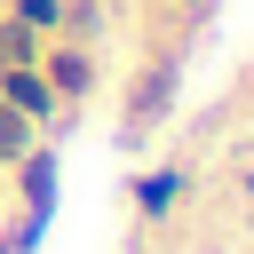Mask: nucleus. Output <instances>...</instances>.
Returning <instances> with one entry per match:
<instances>
[{
	"mask_svg": "<svg viewBox=\"0 0 254 254\" xmlns=\"http://www.w3.org/2000/svg\"><path fill=\"white\" fill-rule=\"evenodd\" d=\"M48 79H56V95H79V87H87V56H79V48H56V56H48Z\"/></svg>",
	"mask_w": 254,
	"mask_h": 254,
	"instance_id": "f257e3e1",
	"label": "nucleus"
},
{
	"mask_svg": "<svg viewBox=\"0 0 254 254\" xmlns=\"http://www.w3.org/2000/svg\"><path fill=\"white\" fill-rule=\"evenodd\" d=\"M24 151H32V127H24V111L0 103V159H24Z\"/></svg>",
	"mask_w": 254,
	"mask_h": 254,
	"instance_id": "f03ea898",
	"label": "nucleus"
},
{
	"mask_svg": "<svg viewBox=\"0 0 254 254\" xmlns=\"http://www.w3.org/2000/svg\"><path fill=\"white\" fill-rule=\"evenodd\" d=\"M8 95H16V111H48V87L24 79V71H8Z\"/></svg>",
	"mask_w": 254,
	"mask_h": 254,
	"instance_id": "7ed1b4c3",
	"label": "nucleus"
},
{
	"mask_svg": "<svg viewBox=\"0 0 254 254\" xmlns=\"http://www.w3.org/2000/svg\"><path fill=\"white\" fill-rule=\"evenodd\" d=\"M56 16H64L56 0H24V24H56Z\"/></svg>",
	"mask_w": 254,
	"mask_h": 254,
	"instance_id": "20e7f679",
	"label": "nucleus"
}]
</instances>
